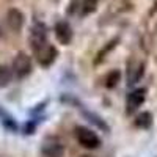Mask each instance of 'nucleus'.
Listing matches in <instances>:
<instances>
[{
  "mask_svg": "<svg viewBox=\"0 0 157 157\" xmlns=\"http://www.w3.org/2000/svg\"><path fill=\"white\" fill-rule=\"evenodd\" d=\"M98 8V0H82V11L83 14H91Z\"/></svg>",
  "mask_w": 157,
  "mask_h": 157,
  "instance_id": "nucleus-14",
  "label": "nucleus"
},
{
  "mask_svg": "<svg viewBox=\"0 0 157 157\" xmlns=\"http://www.w3.org/2000/svg\"><path fill=\"white\" fill-rule=\"evenodd\" d=\"M13 69L5 66V64H0V86H8L13 80Z\"/></svg>",
  "mask_w": 157,
  "mask_h": 157,
  "instance_id": "nucleus-12",
  "label": "nucleus"
},
{
  "mask_svg": "<svg viewBox=\"0 0 157 157\" xmlns=\"http://www.w3.org/2000/svg\"><path fill=\"white\" fill-rule=\"evenodd\" d=\"M43 157H63L64 155V146L57 138H47L41 146Z\"/></svg>",
  "mask_w": 157,
  "mask_h": 157,
  "instance_id": "nucleus-8",
  "label": "nucleus"
},
{
  "mask_svg": "<svg viewBox=\"0 0 157 157\" xmlns=\"http://www.w3.org/2000/svg\"><path fill=\"white\" fill-rule=\"evenodd\" d=\"M152 124V115L149 112H141L135 118V126L140 129H148Z\"/></svg>",
  "mask_w": 157,
  "mask_h": 157,
  "instance_id": "nucleus-11",
  "label": "nucleus"
},
{
  "mask_svg": "<svg viewBox=\"0 0 157 157\" xmlns=\"http://www.w3.org/2000/svg\"><path fill=\"white\" fill-rule=\"evenodd\" d=\"M6 25H8V29L11 32H21L22 27H24V22H25V16H24V13L17 8H10L6 11Z\"/></svg>",
  "mask_w": 157,
  "mask_h": 157,
  "instance_id": "nucleus-6",
  "label": "nucleus"
},
{
  "mask_svg": "<svg viewBox=\"0 0 157 157\" xmlns=\"http://www.w3.org/2000/svg\"><path fill=\"white\" fill-rule=\"evenodd\" d=\"M35 57H36V61L39 66L43 68H49L50 64H54V61L57 60L58 57V50L54 44H49L46 43L44 46H41L39 49L35 50Z\"/></svg>",
  "mask_w": 157,
  "mask_h": 157,
  "instance_id": "nucleus-3",
  "label": "nucleus"
},
{
  "mask_svg": "<svg viewBox=\"0 0 157 157\" xmlns=\"http://www.w3.org/2000/svg\"><path fill=\"white\" fill-rule=\"evenodd\" d=\"M29 41H30V46H32L33 52L47 43V29H46V25L43 22H35L32 25Z\"/></svg>",
  "mask_w": 157,
  "mask_h": 157,
  "instance_id": "nucleus-4",
  "label": "nucleus"
},
{
  "mask_svg": "<svg viewBox=\"0 0 157 157\" xmlns=\"http://www.w3.org/2000/svg\"><path fill=\"white\" fill-rule=\"evenodd\" d=\"M74 134L78 145L85 149H98L101 146V138L96 135V132H93L91 129L85 126H77L74 129Z\"/></svg>",
  "mask_w": 157,
  "mask_h": 157,
  "instance_id": "nucleus-1",
  "label": "nucleus"
},
{
  "mask_svg": "<svg viewBox=\"0 0 157 157\" xmlns=\"http://www.w3.org/2000/svg\"><path fill=\"white\" fill-rule=\"evenodd\" d=\"M115 44H118V39H113V41H110V43L105 46V49H102V50L99 52V55H98V60H96V63H99L102 58H105L107 52H109V50H112V49L115 47Z\"/></svg>",
  "mask_w": 157,
  "mask_h": 157,
  "instance_id": "nucleus-15",
  "label": "nucleus"
},
{
  "mask_svg": "<svg viewBox=\"0 0 157 157\" xmlns=\"http://www.w3.org/2000/svg\"><path fill=\"white\" fill-rule=\"evenodd\" d=\"M145 74V63L130 61L127 66V85H135Z\"/></svg>",
  "mask_w": 157,
  "mask_h": 157,
  "instance_id": "nucleus-9",
  "label": "nucleus"
},
{
  "mask_svg": "<svg viewBox=\"0 0 157 157\" xmlns=\"http://www.w3.org/2000/svg\"><path fill=\"white\" fill-rule=\"evenodd\" d=\"M146 99V90L145 88H137L134 91H130L127 99H126V112L129 115H132L141 107V104Z\"/></svg>",
  "mask_w": 157,
  "mask_h": 157,
  "instance_id": "nucleus-5",
  "label": "nucleus"
},
{
  "mask_svg": "<svg viewBox=\"0 0 157 157\" xmlns=\"http://www.w3.org/2000/svg\"><path fill=\"white\" fill-rule=\"evenodd\" d=\"M0 116H2V123H3V126L6 127V129H10V130H17V124H16V121L13 120V118L8 115V113H5L2 109H0Z\"/></svg>",
  "mask_w": 157,
  "mask_h": 157,
  "instance_id": "nucleus-13",
  "label": "nucleus"
},
{
  "mask_svg": "<svg viewBox=\"0 0 157 157\" xmlns=\"http://www.w3.org/2000/svg\"><path fill=\"white\" fill-rule=\"evenodd\" d=\"M11 69H13V74H14L17 78L29 77L32 74V69H33L32 58L25 54V52H19V54L14 57V60H13Z\"/></svg>",
  "mask_w": 157,
  "mask_h": 157,
  "instance_id": "nucleus-2",
  "label": "nucleus"
},
{
  "mask_svg": "<svg viewBox=\"0 0 157 157\" xmlns=\"http://www.w3.org/2000/svg\"><path fill=\"white\" fill-rule=\"evenodd\" d=\"M120 80H121V72L118 69H112L110 72H107L105 78H104V85L112 90V88H115L118 83H120Z\"/></svg>",
  "mask_w": 157,
  "mask_h": 157,
  "instance_id": "nucleus-10",
  "label": "nucleus"
},
{
  "mask_svg": "<svg viewBox=\"0 0 157 157\" xmlns=\"http://www.w3.org/2000/svg\"><path fill=\"white\" fill-rule=\"evenodd\" d=\"M80 157H91V155H80Z\"/></svg>",
  "mask_w": 157,
  "mask_h": 157,
  "instance_id": "nucleus-17",
  "label": "nucleus"
},
{
  "mask_svg": "<svg viewBox=\"0 0 157 157\" xmlns=\"http://www.w3.org/2000/svg\"><path fill=\"white\" fill-rule=\"evenodd\" d=\"M54 33H55V38L57 41L63 46H68L71 41H72V36H74V32H72V27L66 22V21H60L55 24L54 27Z\"/></svg>",
  "mask_w": 157,
  "mask_h": 157,
  "instance_id": "nucleus-7",
  "label": "nucleus"
},
{
  "mask_svg": "<svg viewBox=\"0 0 157 157\" xmlns=\"http://www.w3.org/2000/svg\"><path fill=\"white\" fill-rule=\"evenodd\" d=\"M33 130H35V123H27L24 126V134H33Z\"/></svg>",
  "mask_w": 157,
  "mask_h": 157,
  "instance_id": "nucleus-16",
  "label": "nucleus"
}]
</instances>
